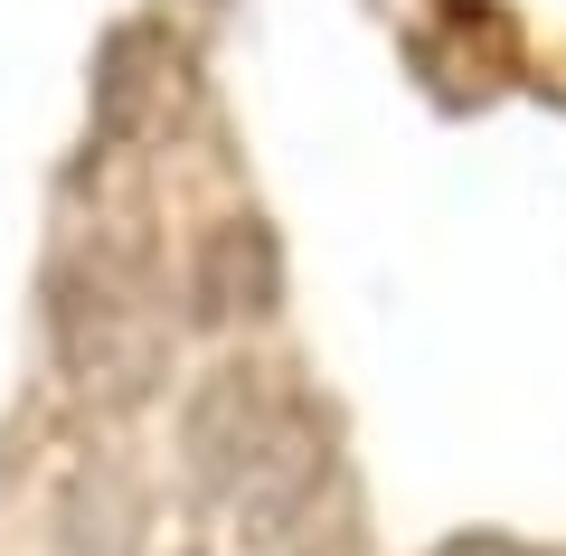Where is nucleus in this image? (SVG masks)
<instances>
[{"label": "nucleus", "instance_id": "f257e3e1", "mask_svg": "<svg viewBox=\"0 0 566 556\" xmlns=\"http://www.w3.org/2000/svg\"><path fill=\"white\" fill-rule=\"evenodd\" d=\"M180 462L208 510L237 518V537L274 547L331 491V416L264 358H218L180 397Z\"/></svg>", "mask_w": 566, "mask_h": 556}, {"label": "nucleus", "instance_id": "f03ea898", "mask_svg": "<svg viewBox=\"0 0 566 556\" xmlns=\"http://www.w3.org/2000/svg\"><path fill=\"white\" fill-rule=\"evenodd\" d=\"M48 349H57L66 387L104 416L151 406L170 378V321L142 283V264L123 255H66L48 274Z\"/></svg>", "mask_w": 566, "mask_h": 556}, {"label": "nucleus", "instance_id": "7ed1b4c3", "mask_svg": "<svg viewBox=\"0 0 566 556\" xmlns=\"http://www.w3.org/2000/svg\"><path fill=\"white\" fill-rule=\"evenodd\" d=\"M283 302V245L264 218H218L189 255V321L199 331H237V321H264Z\"/></svg>", "mask_w": 566, "mask_h": 556}, {"label": "nucleus", "instance_id": "20e7f679", "mask_svg": "<svg viewBox=\"0 0 566 556\" xmlns=\"http://www.w3.org/2000/svg\"><path fill=\"white\" fill-rule=\"evenodd\" d=\"M161 95H170V39L161 29H114L95 57V141H142L161 123Z\"/></svg>", "mask_w": 566, "mask_h": 556}, {"label": "nucleus", "instance_id": "39448f33", "mask_svg": "<svg viewBox=\"0 0 566 556\" xmlns=\"http://www.w3.org/2000/svg\"><path fill=\"white\" fill-rule=\"evenodd\" d=\"M444 556H520V547H501V537H453Z\"/></svg>", "mask_w": 566, "mask_h": 556}]
</instances>
